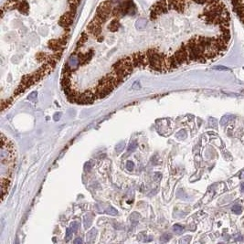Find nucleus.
<instances>
[{
  "label": "nucleus",
  "mask_w": 244,
  "mask_h": 244,
  "mask_svg": "<svg viewBox=\"0 0 244 244\" xmlns=\"http://www.w3.org/2000/svg\"><path fill=\"white\" fill-rule=\"evenodd\" d=\"M234 13L244 24V0H230Z\"/></svg>",
  "instance_id": "f257e3e1"
},
{
  "label": "nucleus",
  "mask_w": 244,
  "mask_h": 244,
  "mask_svg": "<svg viewBox=\"0 0 244 244\" xmlns=\"http://www.w3.org/2000/svg\"><path fill=\"white\" fill-rule=\"evenodd\" d=\"M147 19H145V17H139V19L136 20L134 26L136 28V29H139V30H143V29H146V27H147Z\"/></svg>",
  "instance_id": "f03ea898"
},
{
  "label": "nucleus",
  "mask_w": 244,
  "mask_h": 244,
  "mask_svg": "<svg viewBox=\"0 0 244 244\" xmlns=\"http://www.w3.org/2000/svg\"><path fill=\"white\" fill-rule=\"evenodd\" d=\"M21 83L23 84V85H25L27 88H28L29 86H31L33 83H34V81H33V80H32V76H31V74H28V75H25L23 78H22V81H21Z\"/></svg>",
  "instance_id": "7ed1b4c3"
},
{
  "label": "nucleus",
  "mask_w": 244,
  "mask_h": 244,
  "mask_svg": "<svg viewBox=\"0 0 244 244\" xmlns=\"http://www.w3.org/2000/svg\"><path fill=\"white\" fill-rule=\"evenodd\" d=\"M96 235H97V230L96 229H92L90 231H88V233H87V235H86L87 241H88V242H93L95 240Z\"/></svg>",
  "instance_id": "20e7f679"
},
{
  "label": "nucleus",
  "mask_w": 244,
  "mask_h": 244,
  "mask_svg": "<svg viewBox=\"0 0 244 244\" xmlns=\"http://www.w3.org/2000/svg\"><path fill=\"white\" fill-rule=\"evenodd\" d=\"M235 119V115H232V114H226L224 115L221 120H220V125H227L229 122H231V120Z\"/></svg>",
  "instance_id": "39448f33"
},
{
  "label": "nucleus",
  "mask_w": 244,
  "mask_h": 244,
  "mask_svg": "<svg viewBox=\"0 0 244 244\" xmlns=\"http://www.w3.org/2000/svg\"><path fill=\"white\" fill-rule=\"evenodd\" d=\"M92 221H93V217L91 214H87L85 217H84V226L85 228H89L91 224H92Z\"/></svg>",
  "instance_id": "423d86ee"
},
{
  "label": "nucleus",
  "mask_w": 244,
  "mask_h": 244,
  "mask_svg": "<svg viewBox=\"0 0 244 244\" xmlns=\"http://www.w3.org/2000/svg\"><path fill=\"white\" fill-rule=\"evenodd\" d=\"M26 89H27V87H26L25 85H23L22 83H20V85H19V87H17L16 90L15 91V93H14V96L16 97V96H17V95H19L20 93H24Z\"/></svg>",
  "instance_id": "0eeeda50"
},
{
  "label": "nucleus",
  "mask_w": 244,
  "mask_h": 244,
  "mask_svg": "<svg viewBox=\"0 0 244 244\" xmlns=\"http://www.w3.org/2000/svg\"><path fill=\"white\" fill-rule=\"evenodd\" d=\"M173 230L177 234H181L184 231V227L181 225H179V224H176V225L173 226Z\"/></svg>",
  "instance_id": "6e6552de"
},
{
  "label": "nucleus",
  "mask_w": 244,
  "mask_h": 244,
  "mask_svg": "<svg viewBox=\"0 0 244 244\" xmlns=\"http://www.w3.org/2000/svg\"><path fill=\"white\" fill-rule=\"evenodd\" d=\"M125 142H120V143L116 146L115 151H116L117 153H120V152H122V151H123V150L125 149Z\"/></svg>",
  "instance_id": "1a4fd4ad"
},
{
  "label": "nucleus",
  "mask_w": 244,
  "mask_h": 244,
  "mask_svg": "<svg viewBox=\"0 0 244 244\" xmlns=\"http://www.w3.org/2000/svg\"><path fill=\"white\" fill-rule=\"evenodd\" d=\"M231 210H232V211H233L234 213H236L237 215L240 214L241 211H242V208H241V207H240V205H234V206L232 207Z\"/></svg>",
  "instance_id": "9d476101"
},
{
  "label": "nucleus",
  "mask_w": 244,
  "mask_h": 244,
  "mask_svg": "<svg viewBox=\"0 0 244 244\" xmlns=\"http://www.w3.org/2000/svg\"><path fill=\"white\" fill-rule=\"evenodd\" d=\"M106 213H108V214H110V215H112V216H116L117 214H118V211L115 210L114 207H109L107 210H106Z\"/></svg>",
  "instance_id": "9b49d317"
},
{
  "label": "nucleus",
  "mask_w": 244,
  "mask_h": 244,
  "mask_svg": "<svg viewBox=\"0 0 244 244\" xmlns=\"http://www.w3.org/2000/svg\"><path fill=\"white\" fill-rule=\"evenodd\" d=\"M79 227H80V223L78 221H73L71 225V229L72 230L73 232H77L79 230Z\"/></svg>",
  "instance_id": "f8f14e48"
},
{
  "label": "nucleus",
  "mask_w": 244,
  "mask_h": 244,
  "mask_svg": "<svg viewBox=\"0 0 244 244\" xmlns=\"http://www.w3.org/2000/svg\"><path fill=\"white\" fill-rule=\"evenodd\" d=\"M72 233H73V231H72V230L71 228H68V229L66 230V235H65V240H66V241H69V239H71Z\"/></svg>",
  "instance_id": "ddd939ff"
},
{
  "label": "nucleus",
  "mask_w": 244,
  "mask_h": 244,
  "mask_svg": "<svg viewBox=\"0 0 244 244\" xmlns=\"http://www.w3.org/2000/svg\"><path fill=\"white\" fill-rule=\"evenodd\" d=\"M208 125H210V126L212 127V128H217V126H218V122H217L216 119L210 118V122H208Z\"/></svg>",
  "instance_id": "4468645a"
},
{
  "label": "nucleus",
  "mask_w": 244,
  "mask_h": 244,
  "mask_svg": "<svg viewBox=\"0 0 244 244\" xmlns=\"http://www.w3.org/2000/svg\"><path fill=\"white\" fill-rule=\"evenodd\" d=\"M37 97H38V93H37V92H33V93H31L28 96V99L29 101H36Z\"/></svg>",
  "instance_id": "2eb2a0df"
},
{
  "label": "nucleus",
  "mask_w": 244,
  "mask_h": 244,
  "mask_svg": "<svg viewBox=\"0 0 244 244\" xmlns=\"http://www.w3.org/2000/svg\"><path fill=\"white\" fill-rule=\"evenodd\" d=\"M136 148H137V143L136 142H132L128 146V151L129 152H134Z\"/></svg>",
  "instance_id": "dca6fc26"
},
{
  "label": "nucleus",
  "mask_w": 244,
  "mask_h": 244,
  "mask_svg": "<svg viewBox=\"0 0 244 244\" xmlns=\"http://www.w3.org/2000/svg\"><path fill=\"white\" fill-rule=\"evenodd\" d=\"M170 239H171V235L166 233V234H164V235L161 237L160 240H161V241H163V242H166V241H168Z\"/></svg>",
  "instance_id": "f3484780"
},
{
  "label": "nucleus",
  "mask_w": 244,
  "mask_h": 244,
  "mask_svg": "<svg viewBox=\"0 0 244 244\" xmlns=\"http://www.w3.org/2000/svg\"><path fill=\"white\" fill-rule=\"evenodd\" d=\"M184 134H186V131L185 130H181L180 132H178L177 134V137L178 139H184L186 137V135H184Z\"/></svg>",
  "instance_id": "a211bd4d"
},
{
  "label": "nucleus",
  "mask_w": 244,
  "mask_h": 244,
  "mask_svg": "<svg viewBox=\"0 0 244 244\" xmlns=\"http://www.w3.org/2000/svg\"><path fill=\"white\" fill-rule=\"evenodd\" d=\"M134 163L132 161H127L126 163V169L129 170V171H132L134 169Z\"/></svg>",
  "instance_id": "6ab92c4d"
},
{
  "label": "nucleus",
  "mask_w": 244,
  "mask_h": 244,
  "mask_svg": "<svg viewBox=\"0 0 244 244\" xmlns=\"http://www.w3.org/2000/svg\"><path fill=\"white\" fill-rule=\"evenodd\" d=\"M191 240V237L190 236H186L185 238L181 239L180 240V243H188Z\"/></svg>",
  "instance_id": "aec40b11"
},
{
  "label": "nucleus",
  "mask_w": 244,
  "mask_h": 244,
  "mask_svg": "<svg viewBox=\"0 0 244 244\" xmlns=\"http://www.w3.org/2000/svg\"><path fill=\"white\" fill-rule=\"evenodd\" d=\"M213 69H218V71H229L228 68L223 67V66H217V67H214Z\"/></svg>",
  "instance_id": "412c9836"
},
{
  "label": "nucleus",
  "mask_w": 244,
  "mask_h": 244,
  "mask_svg": "<svg viewBox=\"0 0 244 244\" xmlns=\"http://www.w3.org/2000/svg\"><path fill=\"white\" fill-rule=\"evenodd\" d=\"M60 117H61V113H56V114L54 115V117H53V118H54V120H55V121H59V120L60 119Z\"/></svg>",
  "instance_id": "4be33fe9"
},
{
  "label": "nucleus",
  "mask_w": 244,
  "mask_h": 244,
  "mask_svg": "<svg viewBox=\"0 0 244 244\" xmlns=\"http://www.w3.org/2000/svg\"><path fill=\"white\" fill-rule=\"evenodd\" d=\"M82 242V240L81 238H78L74 240V243H81Z\"/></svg>",
  "instance_id": "5701e85b"
},
{
  "label": "nucleus",
  "mask_w": 244,
  "mask_h": 244,
  "mask_svg": "<svg viewBox=\"0 0 244 244\" xmlns=\"http://www.w3.org/2000/svg\"><path fill=\"white\" fill-rule=\"evenodd\" d=\"M240 178H244V171L241 172V174H240Z\"/></svg>",
  "instance_id": "b1692460"
},
{
  "label": "nucleus",
  "mask_w": 244,
  "mask_h": 244,
  "mask_svg": "<svg viewBox=\"0 0 244 244\" xmlns=\"http://www.w3.org/2000/svg\"><path fill=\"white\" fill-rule=\"evenodd\" d=\"M241 191H244V182L241 184Z\"/></svg>",
  "instance_id": "393cba45"
}]
</instances>
